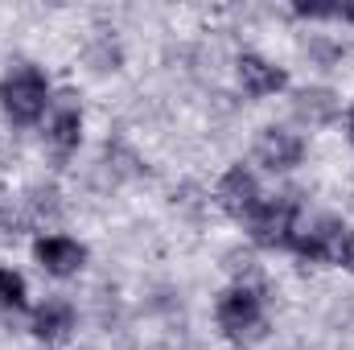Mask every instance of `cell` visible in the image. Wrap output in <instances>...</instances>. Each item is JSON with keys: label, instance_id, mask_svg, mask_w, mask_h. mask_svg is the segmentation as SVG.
<instances>
[{"label": "cell", "instance_id": "obj_1", "mask_svg": "<svg viewBox=\"0 0 354 350\" xmlns=\"http://www.w3.org/2000/svg\"><path fill=\"white\" fill-rule=\"evenodd\" d=\"M292 252L309 264H330V268L354 272V231L338 219H317L313 227L297 231Z\"/></svg>", "mask_w": 354, "mask_h": 350}, {"label": "cell", "instance_id": "obj_2", "mask_svg": "<svg viewBox=\"0 0 354 350\" xmlns=\"http://www.w3.org/2000/svg\"><path fill=\"white\" fill-rule=\"evenodd\" d=\"M50 83L37 66H12L4 79H0V107L8 120L17 124H37L50 107Z\"/></svg>", "mask_w": 354, "mask_h": 350}, {"label": "cell", "instance_id": "obj_3", "mask_svg": "<svg viewBox=\"0 0 354 350\" xmlns=\"http://www.w3.org/2000/svg\"><path fill=\"white\" fill-rule=\"evenodd\" d=\"M214 317H218V330L231 338V342H248V338H260L268 326L264 313V297L248 284H235L218 297L214 305Z\"/></svg>", "mask_w": 354, "mask_h": 350}, {"label": "cell", "instance_id": "obj_4", "mask_svg": "<svg viewBox=\"0 0 354 350\" xmlns=\"http://www.w3.org/2000/svg\"><path fill=\"white\" fill-rule=\"evenodd\" d=\"M248 231L256 248H292L297 239V202L292 198H268L248 214Z\"/></svg>", "mask_w": 354, "mask_h": 350}, {"label": "cell", "instance_id": "obj_5", "mask_svg": "<svg viewBox=\"0 0 354 350\" xmlns=\"http://www.w3.org/2000/svg\"><path fill=\"white\" fill-rule=\"evenodd\" d=\"M305 157V140L288 128H264L256 136V161L268 165L272 174H284V169H297Z\"/></svg>", "mask_w": 354, "mask_h": 350}, {"label": "cell", "instance_id": "obj_6", "mask_svg": "<svg viewBox=\"0 0 354 350\" xmlns=\"http://www.w3.org/2000/svg\"><path fill=\"white\" fill-rule=\"evenodd\" d=\"M260 202H264L260 198V181H256V174L248 165H235V169L223 174V181H218V206L231 219H248Z\"/></svg>", "mask_w": 354, "mask_h": 350}, {"label": "cell", "instance_id": "obj_7", "mask_svg": "<svg viewBox=\"0 0 354 350\" xmlns=\"http://www.w3.org/2000/svg\"><path fill=\"white\" fill-rule=\"evenodd\" d=\"M33 256H37V264L50 276H62L66 280V276H75L87 264V248L79 239H66V235H46V239L33 243Z\"/></svg>", "mask_w": 354, "mask_h": 350}, {"label": "cell", "instance_id": "obj_8", "mask_svg": "<svg viewBox=\"0 0 354 350\" xmlns=\"http://www.w3.org/2000/svg\"><path fill=\"white\" fill-rule=\"evenodd\" d=\"M50 107H54V116H50L46 140H50L58 153H75L79 140H83V111H79V103H71V95H62V99H54Z\"/></svg>", "mask_w": 354, "mask_h": 350}, {"label": "cell", "instance_id": "obj_9", "mask_svg": "<svg viewBox=\"0 0 354 350\" xmlns=\"http://www.w3.org/2000/svg\"><path fill=\"white\" fill-rule=\"evenodd\" d=\"M239 83H243V91H248L252 99H264V95L284 91L288 75H284L280 66H272L268 58H260V54H243V58H239Z\"/></svg>", "mask_w": 354, "mask_h": 350}, {"label": "cell", "instance_id": "obj_10", "mask_svg": "<svg viewBox=\"0 0 354 350\" xmlns=\"http://www.w3.org/2000/svg\"><path fill=\"white\" fill-rule=\"evenodd\" d=\"M71 330H75V305H71V301L50 297L46 305L33 309V334H37L41 342H62Z\"/></svg>", "mask_w": 354, "mask_h": 350}, {"label": "cell", "instance_id": "obj_11", "mask_svg": "<svg viewBox=\"0 0 354 350\" xmlns=\"http://www.w3.org/2000/svg\"><path fill=\"white\" fill-rule=\"evenodd\" d=\"M292 111H297L305 124H330V120L338 116V99H334V91L313 87V91H301V95L292 99Z\"/></svg>", "mask_w": 354, "mask_h": 350}, {"label": "cell", "instance_id": "obj_12", "mask_svg": "<svg viewBox=\"0 0 354 350\" xmlns=\"http://www.w3.org/2000/svg\"><path fill=\"white\" fill-rule=\"evenodd\" d=\"M29 305V288H25V276L12 272V268H0V309L8 313H21Z\"/></svg>", "mask_w": 354, "mask_h": 350}, {"label": "cell", "instance_id": "obj_13", "mask_svg": "<svg viewBox=\"0 0 354 350\" xmlns=\"http://www.w3.org/2000/svg\"><path fill=\"white\" fill-rule=\"evenodd\" d=\"M338 17H342V21H351V25H354V4H338Z\"/></svg>", "mask_w": 354, "mask_h": 350}, {"label": "cell", "instance_id": "obj_14", "mask_svg": "<svg viewBox=\"0 0 354 350\" xmlns=\"http://www.w3.org/2000/svg\"><path fill=\"white\" fill-rule=\"evenodd\" d=\"M346 136H351V145H354V103H351V111H346Z\"/></svg>", "mask_w": 354, "mask_h": 350}]
</instances>
